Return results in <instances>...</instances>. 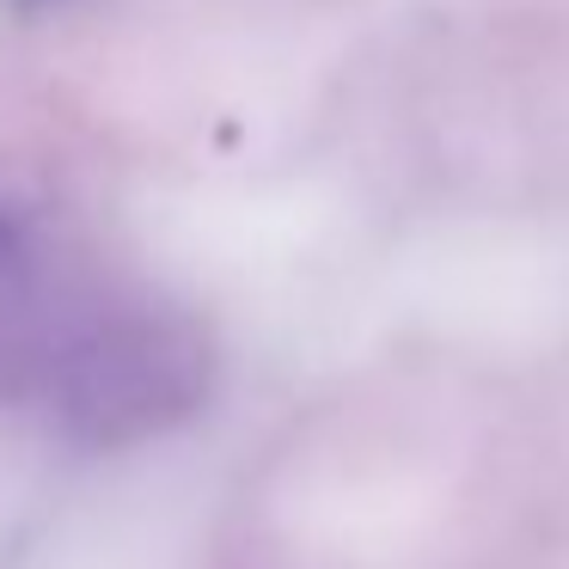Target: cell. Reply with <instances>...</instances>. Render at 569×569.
<instances>
[{
    "instance_id": "obj_1",
    "label": "cell",
    "mask_w": 569,
    "mask_h": 569,
    "mask_svg": "<svg viewBox=\"0 0 569 569\" xmlns=\"http://www.w3.org/2000/svg\"><path fill=\"white\" fill-rule=\"evenodd\" d=\"M50 386L62 398V417L80 435H141L153 422L178 417L197 392V349L153 319L92 325L62 349L50 368Z\"/></svg>"
}]
</instances>
